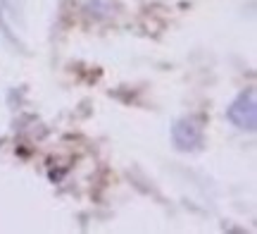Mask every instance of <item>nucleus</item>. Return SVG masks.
Wrapping results in <instances>:
<instances>
[{
	"mask_svg": "<svg viewBox=\"0 0 257 234\" xmlns=\"http://www.w3.org/2000/svg\"><path fill=\"white\" fill-rule=\"evenodd\" d=\"M172 141L179 150H195L202 143V120L200 117H181L172 127Z\"/></svg>",
	"mask_w": 257,
	"mask_h": 234,
	"instance_id": "f03ea898",
	"label": "nucleus"
},
{
	"mask_svg": "<svg viewBox=\"0 0 257 234\" xmlns=\"http://www.w3.org/2000/svg\"><path fill=\"white\" fill-rule=\"evenodd\" d=\"M226 117H229V122L236 124L238 129L255 131V124H257V94H255V89L243 91V94L229 105Z\"/></svg>",
	"mask_w": 257,
	"mask_h": 234,
	"instance_id": "f257e3e1",
	"label": "nucleus"
}]
</instances>
